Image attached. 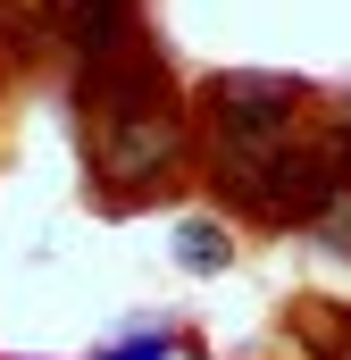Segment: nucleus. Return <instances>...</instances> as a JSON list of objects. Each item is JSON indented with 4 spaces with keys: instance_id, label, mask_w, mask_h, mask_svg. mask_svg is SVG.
Wrapping results in <instances>:
<instances>
[{
    "instance_id": "nucleus-2",
    "label": "nucleus",
    "mask_w": 351,
    "mask_h": 360,
    "mask_svg": "<svg viewBox=\"0 0 351 360\" xmlns=\"http://www.w3.org/2000/svg\"><path fill=\"white\" fill-rule=\"evenodd\" d=\"M209 109L226 126V143L243 160H267V151H293V109H301V84L293 76H218L209 84Z\"/></svg>"
},
{
    "instance_id": "nucleus-5",
    "label": "nucleus",
    "mask_w": 351,
    "mask_h": 360,
    "mask_svg": "<svg viewBox=\"0 0 351 360\" xmlns=\"http://www.w3.org/2000/svg\"><path fill=\"white\" fill-rule=\"evenodd\" d=\"M176 352V335L159 327V335H134V344H117V352H100V360H168Z\"/></svg>"
},
{
    "instance_id": "nucleus-4",
    "label": "nucleus",
    "mask_w": 351,
    "mask_h": 360,
    "mask_svg": "<svg viewBox=\"0 0 351 360\" xmlns=\"http://www.w3.org/2000/svg\"><path fill=\"white\" fill-rule=\"evenodd\" d=\"M176 260L192 276H218L226 260H234V243H226V226H209V218H184L176 226Z\"/></svg>"
},
{
    "instance_id": "nucleus-3",
    "label": "nucleus",
    "mask_w": 351,
    "mask_h": 360,
    "mask_svg": "<svg viewBox=\"0 0 351 360\" xmlns=\"http://www.w3.org/2000/svg\"><path fill=\"white\" fill-rule=\"evenodd\" d=\"M293 335L318 360H351V310L343 302H301V310H293Z\"/></svg>"
},
{
    "instance_id": "nucleus-1",
    "label": "nucleus",
    "mask_w": 351,
    "mask_h": 360,
    "mask_svg": "<svg viewBox=\"0 0 351 360\" xmlns=\"http://www.w3.org/2000/svg\"><path fill=\"white\" fill-rule=\"evenodd\" d=\"M176 101H159V76L143 68L126 92H109V117H100V176L109 184H151L159 168L176 160Z\"/></svg>"
}]
</instances>
